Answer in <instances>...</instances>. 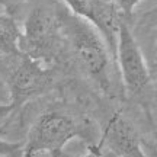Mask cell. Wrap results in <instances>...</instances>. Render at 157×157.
I'll return each instance as SVG.
<instances>
[{
  "label": "cell",
  "instance_id": "14",
  "mask_svg": "<svg viewBox=\"0 0 157 157\" xmlns=\"http://www.w3.org/2000/svg\"><path fill=\"white\" fill-rule=\"evenodd\" d=\"M156 67H157V56H156Z\"/></svg>",
  "mask_w": 157,
  "mask_h": 157
},
{
  "label": "cell",
  "instance_id": "13",
  "mask_svg": "<svg viewBox=\"0 0 157 157\" xmlns=\"http://www.w3.org/2000/svg\"><path fill=\"white\" fill-rule=\"evenodd\" d=\"M22 2H25V0H0V3L5 6H17L21 5Z\"/></svg>",
  "mask_w": 157,
  "mask_h": 157
},
{
  "label": "cell",
  "instance_id": "9",
  "mask_svg": "<svg viewBox=\"0 0 157 157\" xmlns=\"http://www.w3.org/2000/svg\"><path fill=\"white\" fill-rule=\"evenodd\" d=\"M0 156H23V144L0 138Z\"/></svg>",
  "mask_w": 157,
  "mask_h": 157
},
{
  "label": "cell",
  "instance_id": "1",
  "mask_svg": "<svg viewBox=\"0 0 157 157\" xmlns=\"http://www.w3.org/2000/svg\"><path fill=\"white\" fill-rule=\"evenodd\" d=\"M63 38L70 45L83 73L102 90L111 89V48L101 31L70 10L58 13Z\"/></svg>",
  "mask_w": 157,
  "mask_h": 157
},
{
  "label": "cell",
  "instance_id": "15",
  "mask_svg": "<svg viewBox=\"0 0 157 157\" xmlns=\"http://www.w3.org/2000/svg\"><path fill=\"white\" fill-rule=\"evenodd\" d=\"M2 57H3V56H2V54H0V61H2Z\"/></svg>",
  "mask_w": 157,
  "mask_h": 157
},
{
  "label": "cell",
  "instance_id": "6",
  "mask_svg": "<svg viewBox=\"0 0 157 157\" xmlns=\"http://www.w3.org/2000/svg\"><path fill=\"white\" fill-rule=\"evenodd\" d=\"M67 9L101 31L115 58L119 26L125 17L112 0H61Z\"/></svg>",
  "mask_w": 157,
  "mask_h": 157
},
{
  "label": "cell",
  "instance_id": "8",
  "mask_svg": "<svg viewBox=\"0 0 157 157\" xmlns=\"http://www.w3.org/2000/svg\"><path fill=\"white\" fill-rule=\"evenodd\" d=\"M21 39L22 31L19 29L15 17L7 13H0V54L22 57Z\"/></svg>",
  "mask_w": 157,
  "mask_h": 157
},
{
  "label": "cell",
  "instance_id": "3",
  "mask_svg": "<svg viewBox=\"0 0 157 157\" xmlns=\"http://www.w3.org/2000/svg\"><path fill=\"white\" fill-rule=\"evenodd\" d=\"M63 36L60 16L47 7L38 6L29 12L25 21L21 39V50L23 54L50 60L54 56L58 39Z\"/></svg>",
  "mask_w": 157,
  "mask_h": 157
},
{
  "label": "cell",
  "instance_id": "10",
  "mask_svg": "<svg viewBox=\"0 0 157 157\" xmlns=\"http://www.w3.org/2000/svg\"><path fill=\"white\" fill-rule=\"evenodd\" d=\"M112 2L117 5L119 12L122 13V16L128 17L132 15L134 9L138 6V3H140L141 0H112Z\"/></svg>",
  "mask_w": 157,
  "mask_h": 157
},
{
  "label": "cell",
  "instance_id": "4",
  "mask_svg": "<svg viewBox=\"0 0 157 157\" xmlns=\"http://www.w3.org/2000/svg\"><path fill=\"white\" fill-rule=\"evenodd\" d=\"M115 60L118 63L125 89L131 95L140 93L150 82V70L140 45L135 41L125 21H122L118 32Z\"/></svg>",
  "mask_w": 157,
  "mask_h": 157
},
{
  "label": "cell",
  "instance_id": "12",
  "mask_svg": "<svg viewBox=\"0 0 157 157\" xmlns=\"http://www.w3.org/2000/svg\"><path fill=\"white\" fill-rule=\"evenodd\" d=\"M0 102L5 103V102H10V93H9V87L7 84H5L0 80Z\"/></svg>",
  "mask_w": 157,
  "mask_h": 157
},
{
  "label": "cell",
  "instance_id": "5",
  "mask_svg": "<svg viewBox=\"0 0 157 157\" xmlns=\"http://www.w3.org/2000/svg\"><path fill=\"white\" fill-rule=\"evenodd\" d=\"M51 82V71L42 66V60L23 54L21 63L12 71L7 80L10 102L21 106L26 101L41 95Z\"/></svg>",
  "mask_w": 157,
  "mask_h": 157
},
{
  "label": "cell",
  "instance_id": "7",
  "mask_svg": "<svg viewBox=\"0 0 157 157\" xmlns=\"http://www.w3.org/2000/svg\"><path fill=\"white\" fill-rule=\"evenodd\" d=\"M101 148H106L108 153L115 156L143 157L146 153L141 147V138L135 127L124 117L122 113H115L108 121L102 138L95 153L99 154Z\"/></svg>",
  "mask_w": 157,
  "mask_h": 157
},
{
  "label": "cell",
  "instance_id": "2",
  "mask_svg": "<svg viewBox=\"0 0 157 157\" xmlns=\"http://www.w3.org/2000/svg\"><path fill=\"white\" fill-rule=\"evenodd\" d=\"M82 137V127L60 111L42 113L34 122L23 144V156H61L67 143Z\"/></svg>",
  "mask_w": 157,
  "mask_h": 157
},
{
  "label": "cell",
  "instance_id": "11",
  "mask_svg": "<svg viewBox=\"0 0 157 157\" xmlns=\"http://www.w3.org/2000/svg\"><path fill=\"white\" fill-rule=\"evenodd\" d=\"M15 109H16V106L12 102H5V103L0 102V128L3 127V124L7 121V118L10 117Z\"/></svg>",
  "mask_w": 157,
  "mask_h": 157
}]
</instances>
